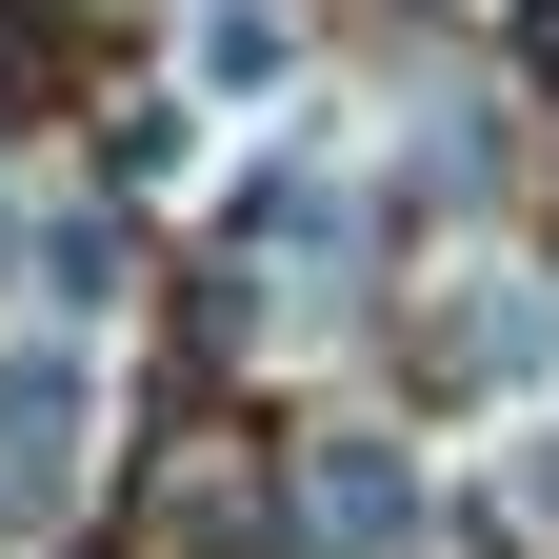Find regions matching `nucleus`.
<instances>
[{"label":"nucleus","mask_w":559,"mask_h":559,"mask_svg":"<svg viewBox=\"0 0 559 559\" xmlns=\"http://www.w3.org/2000/svg\"><path fill=\"white\" fill-rule=\"evenodd\" d=\"M0 559H21V479H0Z\"/></svg>","instance_id":"obj_8"},{"label":"nucleus","mask_w":559,"mask_h":559,"mask_svg":"<svg viewBox=\"0 0 559 559\" xmlns=\"http://www.w3.org/2000/svg\"><path fill=\"white\" fill-rule=\"evenodd\" d=\"M81 419H100L81 340H21V360H0V479H60V460H81Z\"/></svg>","instance_id":"obj_2"},{"label":"nucleus","mask_w":559,"mask_h":559,"mask_svg":"<svg viewBox=\"0 0 559 559\" xmlns=\"http://www.w3.org/2000/svg\"><path fill=\"white\" fill-rule=\"evenodd\" d=\"M280 539H300V559H419V539H440V479H419L400 440H320L300 500H280Z\"/></svg>","instance_id":"obj_1"},{"label":"nucleus","mask_w":559,"mask_h":559,"mask_svg":"<svg viewBox=\"0 0 559 559\" xmlns=\"http://www.w3.org/2000/svg\"><path fill=\"white\" fill-rule=\"evenodd\" d=\"M180 81L200 100H280V81H300V21H280V0H200V21H180Z\"/></svg>","instance_id":"obj_4"},{"label":"nucleus","mask_w":559,"mask_h":559,"mask_svg":"<svg viewBox=\"0 0 559 559\" xmlns=\"http://www.w3.org/2000/svg\"><path fill=\"white\" fill-rule=\"evenodd\" d=\"M520 60H539V81H559V0H520Z\"/></svg>","instance_id":"obj_7"},{"label":"nucleus","mask_w":559,"mask_h":559,"mask_svg":"<svg viewBox=\"0 0 559 559\" xmlns=\"http://www.w3.org/2000/svg\"><path fill=\"white\" fill-rule=\"evenodd\" d=\"M100 280H120V221H100V200L21 221V300H40V320H100Z\"/></svg>","instance_id":"obj_5"},{"label":"nucleus","mask_w":559,"mask_h":559,"mask_svg":"<svg viewBox=\"0 0 559 559\" xmlns=\"http://www.w3.org/2000/svg\"><path fill=\"white\" fill-rule=\"evenodd\" d=\"M440 360H460V380H539V360H559V300H539V280H500V260L440 280Z\"/></svg>","instance_id":"obj_3"},{"label":"nucleus","mask_w":559,"mask_h":559,"mask_svg":"<svg viewBox=\"0 0 559 559\" xmlns=\"http://www.w3.org/2000/svg\"><path fill=\"white\" fill-rule=\"evenodd\" d=\"M520 520L559 539V419H539V440H520Z\"/></svg>","instance_id":"obj_6"}]
</instances>
